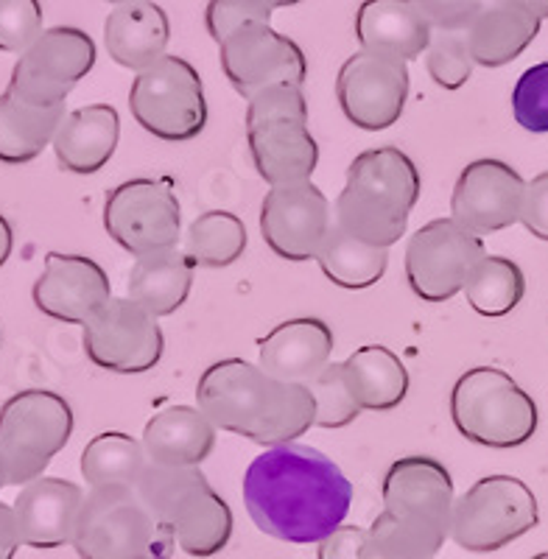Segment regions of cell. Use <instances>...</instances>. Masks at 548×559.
Here are the masks:
<instances>
[{
    "instance_id": "obj_1",
    "label": "cell",
    "mask_w": 548,
    "mask_h": 559,
    "mask_svg": "<svg viewBox=\"0 0 548 559\" xmlns=\"http://www.w3.org/2000/svg\"><path fill=\"white\" fill-rule=\"evenodd\" d=\"M243 503L274 540L311 546L345 526L353 484L333 459L308 445L266 448L243 476Z\"/></svg>"
},
{
    "instance_id": "obj_2",
    "label": "cell",
    "mask_w": 548,
    "mask_h": 559,
    "mask_svg": "<svg viewBox=\"0 0 548 559\" xmlns=\"http://www.w3.org/2000/svg\"><path fill=\"white\" fill-rule=\"evenodd\" d=\"M196 406L218 431L255 445H291L317 426V403L306 383L277 381L247 358H224L199 378Z\"/></svg>"
},
{
    "instance_id": "obj_3",
    "label": "cell",
    "mask_w": 548,
    "mask_h": 559,
    "mask_svg": "<svg viewBox=\"0 0 548 559\" xmlns=\"http://www.w3.org/2000/svg\"><path fill=\"white\" fill-rule=\"evenodd\" d=\"M420 199L415 159L395 146L361 152L347 168V182L333 202V222L350 236L390 249L406 236Z\"/></svg>"
},
{
    "instance_id": "obj_4",
    "label": "cell",
    "mask_w": 548,
    "mask_h": 559,
    "mask_svg": "<svg viewBox=\"0 0 548 559\" xmlns=\"http://www.w3.org/2000/svg\"><path fill=\"white\" fill-rule=\"evenodd\" d=\"M451 419L473 445L512 451L535 437L540 414L532 394L504 369L473 367L453 383Z\"/></svg>"
},
{
    "instance_id": "obj_5",
    "label": "cell",
    "mask_w": 548,
    "mask_h": 559,
    "mask_svg": "<svg viewBox=\"0 0 548 559\" xmlns=\"http://www.w3.org/2000/svg\"><path fill=\"white\" fill-rule=\"evenodd\" d=\"M171 534L154 523L134 487H98L84 496L73 548L82 559H171Z\"/></svg>"
},
{
    "instance_id": "obj_6",
    "label": "cell",
    "mask_w": 548,
    "mask_h": 559,
    "mask_svg": "<svg viewBox=\"0 0 548 559\" xmlns=\"http://www.w3.org/2000/svg\"><path fill=\"white\" fill-rule=\"evenodd\" d=\"M73 408L62 394L26 389L0 408V459L9 487H26L48 471L51 459L71 442Z\"/></svg>"
},
{
    "instance_id": "obj_7",
    "label": "cell",
    "mask_w": 548,
    "mask_h": 559,
    "mask_svg": "<svg viewBox=\"0 0 548 559\" xmlns=\"http://www.w3.org/2000/svg\"><path fill=\"white\" fill-rule=\"evenodd\" d=\"M540 523L537 498L521 478L485 476L456 498L448 537L470 554H492Z\"/></svg>"
},
{
    "instance_id": "obj_8",
    "label": "cell",
    "mask_w": 548,
    "mask_h": 559,
    "mask_svg": "<svg viewBox=\"0 0 548 559\" xmlns=\"http://www.w3.org/2000/svg\"><path fill=\"white\" fill-rule=\"evenodd\" d=\"M129 109L152 138L166 143H188L199 138L211 118L199 70L188 59L171 53L134 73Z\"/></svg>"
},
{
    "instance_id": "obj_9",
    "label": "cell",
    "mask_w": 548,
    "mask_h": 559,
    "mask_svg": "<svg viewBox=\"0 0 548 559\" xmlns=\"http://www.w3.org/2000/svg\"><path fill=\"white\" fill-rule=\"evenodd\" d=\"M107 236L132 258L182 243V207L171 179H129L107 193Z\"/></svg>"
},
{
    "instance_id": "obj_10",
    "label": "cell",
    "mask_w": 548,
    "mask_h": 559,
    "mask_svg": "<svg viewBox=\"0 0 548 559\" xmlns=\"http://www.w3.org/2000/svg\"><path fill=\"white\" fill-rule=\"evenodd\" d=\"M96 68V43L76 26L45 28L20 53L9 79V93L32 107H59L76 84Z\"/></svg>"
},
{
    "instance_id": "obj_11",
    "label": "cell",
    "mask_w": 548,
    "mask_h": 559,
    "mask_svg": "<svg viewBox=\"0 0 548 559\" xmlns=\"http://www.w3.org/2000/svg\"><path fill=\"white\" fill-rule=\"evenodd\" d=\"M481 236L456 218H433L406 243V280L422 302H448L465 292L473 266L485 258Z\"/></svg>"
},
{
    "instance_id": "obj_12",
    "label": "cell",
    "mask_w": 548,
    "mask_h": 559,
    "mask_svg": "<svg viewBox=\"0 0 548 559\" xmlns=\"http://www.w3.org/2000/svg\"><path fill=\"white\" fill-rule=\"evenodd\" d=\"M84 353L98 369L141 376L159 364L166 336L154 313L129 297H112L84 324Z\"/></svg>"
},
{
    "instance_id": "obj_13",
    "label": "cell",
    "mask_w": 548,
    "mask_h": 559,
    "mask_svg": "<svg viewBox=\"0 0 548 559\" xmlns=\"http://www.w3.org/2000/svg\"><path fill=\"white\" fill-rule=\"evenodd\" d=\"M408 62L358 51L338 68L336 98L347 121L364 132H383L401 121L408 102Z\"/></svg>"
},
{
    "instance_id": "obj_14",
    "label": "cell",
    "mask_w": 548,
    "mask_h": 559,
    "mask_svg": "<svg viewBox=\"0 0 548 559\" xmlns=\"http://www.w3.org/2000/svg\"><path fill=\"white\" fill-rule=\"evenodd\" d=\"M218 48L224 76L247 102L274 84H302L308 76L306 51L291 37L274 32L272 23H252Z\"/></svg>"
},
{
    "instance_id": "obj_15",
    "label": "cell",
    "mask_w": 548,
    "mask_h": 559,
    "mask_svg": "<svg viewBox=\"0 0 548 559\" xmlns=\"http://www.w3.org/2000/svg\"><path fill=\"white\" fill-rule=\"evenodd\" d=\"M333 227V207L313 182L272 188L261 204V236L277 258L317 261Z\"/></svg>"
},
{
    "instance_id": "obj_16",
    "label": "cell",
    "mask_w": 548,
    "mask_h": 559,
    "mask_svg": "<svg viewBox=\"0 0 548 559\" xmlns=\"http://www.w3.org/2000/svg\"><path fill=\"white\" fill-rule=\"evenodd\" d=\"M526 179L504 159H473L451 193V218L476 236H492L521 224Z\"/></svg>"
},
{
    "instance_id": "obj_17",
    "label": "cell",
    "mask_w": 548,
    "mask_h": 559,
    "mask_svg": "<svg viewBox=\"0 0 548 559\" xmlns=\"http://www.w3.org/2000/svg\"><path fill=\"white\" fill-rule=\"evenodd\" d=\"M112 299L109 277L93 258L48 252L34 283V306L64 324H87Z\"/></svg>"
},
{
    "instance_id": "obj_18",
    "label": "cell",
    "mask_w": 548,
    "mask_h": 559,
    "mask_svg": "<svg viewBox=\"0 0 548 559\" xmlns=\"http://www.w3.org/2000/svg\"><path fill=\"white\" fill-rule=\"evenodd\" d=\"M82 507L84 489L79 484L53 476L34 478L12 503L20 543L39 551L73 546Z\"/></svg>"
},
{
    "instance_id": "obj_19",
    "label": "cell",
    "mask_w": 548,
    "mask_h": 559,
    "mask_svg": "<svg viewBox=\"0 0 548 559\" xmlns=\"http://www.w3.org/2000/svg\"><path fill=\"white\" fill-rule=\"evenodd\" d=\"M247 143L255 171L269 188L311 182L319 146L308 118H263L247 123Z\"/></svg>"
},
{
    "instance_id": "obj_20",
    "label": "cell",
    "mask_w": 548,
    "mask_h": 559,
    "mask_svg": "<svg viewBox=\"0 0 548 559\" xmlns=\"http://www.w3.org/2000/svg\"><path fill=\"white\" fill-rule=\"evenodd\" d=\"M383 509L392 515L451 526L456 503L453 478L445 464L431 456H403L390 464L381 487Z\"/></svg>"
},
{
    "instance_id": "obj_21",
    "label": "cell",
    "mask_w": 548,
    "mask_h": 559,
    "mask_svg": "<svg viewBox=\"0 0 548 559\" xmlns=\"http://www.w3.org/2000/svg\"><path fill=\"white\" fill-rule=\"evenodd\" d=\"M333 331L313 317L288 319L258 342V364L286 383H311L331 364Z\"/></svg>"
},
{
    "instance_id": "obj_22",
    "label": "cell",
    "mask_w": 548,
    "mask_h": 559,
    "mask_svg": "<svg viewBox=\"0 0 548 559\" xmlns=\"http://www.w3.org/2000/svg\"><path fill=\"white\" fill-rule=\"evenodd\" d=\"M433 37L431 23L415 0H364L356 14V39L361 51L415 62Z\"/></svg>"
},
{
    "instance_id": "obj_23",
    "label": "cell",
    "mask_w": 548,
    "mask_h": 559,
    "mask_svg": "<svg viewBox=\"0 0 548 559\" xmlns=\"http://www.w3.org/2000/svg\"><path fill=\"white\" fill-rule=\"evenodd\" d=\"M540 26L543 17L529 0H487L465 34L476 64L504 68L535 43Z\"/></svg>"
},
{
    "instance_id": "obj_24",
    "label": "cell",
    "mask_w": 548,
    "mask_h": 559,
    "mask_svg": "<svg viewBox=\"0 0 548 559\" xmlns=\"http://www.w3.org/2000/svg\"><path fill=\"white\" fill-rule=\"evenodd\" d=\"M168 43H171V20L166 9L154 0L118 3L107 14L104 48L109 59L121 68L134 70V73L152 68L168 53Z\"/></svg>"
},
{
    "instance_id": "obj_25",
    "label": "cell",
    "mask_w": 548,
    "mask_h": 559,
    "mask_svg": "<svg viewBox=\"0 0 548 559\" xmlns=\"http://www.w3.org/2000/svg\"><path fill=\"white\" fill-rule=\"evenodd\" d=\"M121 140V115L112 104H90L64 115L53 138V154L64 171L90 177L116 157Z\"/></svg>"
},
{
    "instance_id": "obj_26",
    "label": "cell",
    "mask_w": 548,
    "mask_h": 559,
    "mask_svg": "<svg viewBox=\"0 0 548 559\" xmlns=\"http://www.w3.org/2000/svg\"><path fill=\"white\" fill-rule=\"evenodd\" d=\"M216 433L199 406L159 408L143 428V451L148 462L168 467H199L216 451Z\"/></svg>"
},
{
    "instance_id": "obj_27",
    "label": "cell",
    "mask_w": 548,
    "mask_h": 559,
    "mask_svg": "<svg viewBox=\"0 0 548 559\" xmlns=\"http://www.w3.org/2000/svg\"><path fill=\"white\" fill-rule=\"evenodd\" d=\"M193 272L196 266L182 247L143 254L129 272L127 297L157 319L171 317L191 297Z\"/></svg>"
},
{
    "instance_id": "obj_28",
    "label": "cell",
    "mask_w": 548,
    "mask_h": 559,
    "mask_svg": "<svg viewBox=\"0 0 548 559\" xmlns=\"http://www.w3.org/2000/svg\"><path fill=\"white\" fill-rule=\"evenodd\" d=\"M168 526H171L177 548H182L188 557L204 559L227 548L236 521H233L230 503L224 501L211 484H204L179 503Z\"/></svg>"
},
{
    "instance_id": "obj_29",
    "label": "cell",
    "mask_w": 548,
    "mask_h": 559,
    "mask_svg": "<svg viewBox=\"0 0 548 559\" xmlns=\"http://www.w3.org/2000/svg\"><path fill=\"white\" fill-rule=\"evenodd\" d=\"M64 104L59 107H32L14 93L0 96V163L26 166L51 146L64 121Z\"/></svg>"
},
{
    "instance_id": "obj_30",
    "label": "cell",
    "mask_w": 548,
    "mask_h": 559,
    "mask_svg": "<svg viewBox=\"0 0 548 559\" xmlns=\"http://www.w3.org/2000/svg\"><path fill=\"white\" fill-rule=\"evenodd\" d=\"M364 412H392L408 394V369L390 347L367 344L345 361Z\"/></svg>"
},
{
    "instance_id": "obj_31",
    "label": "cell",
    "mask_w": 548,
    "mask_h": 559,
    "mask_svg": "<svg viewBox=\"0 0 548 559\" xmlns=\"http://www.w3.org/2000/svg\"><path fill=\"white\" fill-rule=\"evenodd\" d=\"M317 263L336 288L345 292H364L372 288L390 266V249L372 247L361 238L350 236L347 229L333 222L325 243L319 249Z\"/></svg>"
},
{
    "instance_id": "obj_32",
    "label": "cell",
    "mask_w": 548,
    "mask_h": 559,
    "mask_svg": "<svg viewBox=\"0 0 548 559\" xmlns=\"http://www.w3.org/2000/svg\"><path fill=\"white\" fill-rule=\"evenodd\" d=\"M148 456L141 439L121 431L98 433L82 451V476L90 489L134 487L146 471Z\"/></svg>"
},
{
    "instance_id": "obj_33",
    "label": "cell",
    "mask_w": 548,
    "mask_h": 559,
    "mask_svg": "<svg viewBox=\"0 0 548 559\" xmlns=\"http://www.w3.org/2000/svg\"><path fill=\"white\" fill-rule=\"evenodd\" d=\"M467 306L487 319H501L515 311L526 294V274L512 258L504 254H485L473 266L465 283Z\"/></svg>"
},
{
    "instance_id": "obj_34",
    "label": "cell",
    "mask_w": 548,
    "mask_h": 559,
    "mask_svg": "<svg viewBox=\"0 0 548 559\" xmlns=\"http://www.w3.org/2000/svg\"><path fill=\"white\" fill-rule=\"evenodd\" d=\"M247 227L236 213L207 210L182 233V249L196 269H227L247 252Z\"/></svg>"
},
{
    "instance_id": "obj_35",
    "label": "cell",
    "mask_w": 548,
    "mask_h": 559,
    "mask_svg": "<svg viewBox=\"0 0 548 559\" xmlns=\"http://www.w3.org/2000/svg\"><path fill=\"white\" fill-rule=\"evenodd\" d=\"M367 532H370L372 548L381 559H433L451 540L445 523L401 518L386 509L372 521Z\"/></svg>"
},
{
    "instance_id": "obj_36",
    "label": "cell",
    "mask_w": 548,
    "mask_h": 559,
    "mask_svg": "<svg viewBox=\"0 0 548 559\" xmlns=\"http://www.w3.org/2000/svg\"><path fill=\"white\" fill-rule=\"evenodd\" d=\"M204 484L211 481L202 473V467H168V464L148 462L143 476L134 484V492L143 501V507L148 509V515L154 518V523L166 534H171L168 523H171V515L177 512V507L191 492L204 487Z\"/></svg>"
},
{
    "instance_id": "obj_37",
    "label": "cell",
    "mask_w": 548,
    "mask_h": 559,
    "mask_svg": "<svg viewBox=\"0 0 548 559\" xmlns=\"http://www.w3.org/2000/svg\"><path fill=\"white\" fill-rule=\"evenodd\" d=\"M306 386L311 389L313 403H317V428L336 431V428H345L350 423H356L358 414L364 412L356 397V389L350 383V376H347L345 361H331Z\"/></svg>"
},
{
    "instance_id": "obj_38",
    "label": "cell",
    "mask_w": 548,
    "mask_h": 559,
    "mask_svg": "<svg viewBox=\"0 0 548 559\" xmlns=\"http://www.w3.org/2000/svg\"><path fill=\"white\" fill-rule=\"evenodd\" d=\"M422 59H426L428 76L442 90L465 87L476 68L465 32H433Z\"/></svg>"
},
{
    "instance_id": "obj_39",
    "label": "cell",
    "mask_w": 548,
    "mask_h": 559,
    "mask_svg": "<svg viewBox=\"0 0 548 559\" xmlns=\"http://www.w3.org/2000/svg\"><path fill=\"white\" fill-rule=\"evenodd\" d=\"M512 115L526 132H548V62L523 70L512 90Z\"/></svg>"
},
{
    "instance_id": "obj_40",
    "label": "cell",
    "mask_w": 548,
    "mask_h": 559,
    "mask_svg": "<svg viewBox=\"0 0 548 559\" xmlns=\"http://www.w3.org/2000/svg\"><path fill=\"white\" fill-rule=\"evenodd\" d=\"M43 32L39 0H0V51L23 53Z\"/></svg>"
},
{
    "instance_id": "obj_41",
    "label": "cell",
    "mask_w": 548,
    "mask_h": 559,
    "mask_svg": "<svg viewBox=\"0 0 548 559\" xmlns=\"http://www.w3.org/2000/svg\"><path fill=\"white\" fill-rule=\"evenodd\" d=\"M274 9L263 0H211L204 9V26L218 45L252 23H272Z\"/></svg>"
},
{
    "instance_id": "obj_42",
    "label": "cell",
    "mask_w": 548,
    "mask_h": 559,
    "mask_svg": "<svg viewBox=\"0 0 548 559\" xmlns=\"http://www.w3.org/2000/svg\"><path fill=\"white\" fill-rule=\"evenodd\" d=\"M263 118H308V98L302 84H274L247 102V123Z\"/></svg>"
},
{
    "instance_id": "obj_43",
    "label": "cell",
    "mask_w": 548,
    "mask_h": 559,
    "mask_svg": "<svg viewBox=\"0 0 548 559\" xmlns=\"http://www.w3.org/2000/svg\"><path fill=\"white\" fill-rule=\"evenodd\" d=\"M433 32H465L487 0H415Z\"/></svg>"
},
{
    "instance_id": "obj_44",
    "label": "cell",
    "mask_w": 548,
    "mask_h": 559,
    "mask_svg": "<svg viewBox=\"0 0 548 559\" xmlns=\"http://www.w3.org/2000/svg\"><path fill=\"white\" fill-rule=\"evenodd\" d=\"M317 559H381L372 548L370 532L358 526H338L319 543Z\"/></svg>"
},
{
    "instance_id": "obj_45",
    "label": "cell",
    "mask_w": 548,
    "mask_h": 559,
    "mask_svg": "<svg viewBox=\"0 0 548 559\" xmlns=\"http://www.w3.org/2000/svg\"><path fill=\"white\" fill-rule=\"evenodd\" d=\"M521 224L532 236L548 241V171L537 174L526 182V197H523Z\"/></svg>"
},
{
    "instance_id": "obj_46",
    "label": "cell",
    "mask_w": 548,
    "mask_h": 559,
    "mask_svg": "<svg viewBox=\"0 0 548 559\" xmlns=\"http://www.w3.org/2000/svg\"><path fill=\"white\" fill-rule=\"evenodd\" d=\"M20 543L17 532V518H14V509L9 503H0V559H14Z\"/></svg>"
},
{
    "instance_id": "obj_47",
    "label": "cell",
    "mask_w": 548,
    "mask_h": 559,
    "mask_svg": "<svg viewBox=\"0 0 548 559\" xmlns=\"http://www.w3.org/2000/svg\"><path fill=\"white\" fill-rule=\"evenodd\" d=\"M12 247H14L12 224H9L7 218L0 216V269H3V263L9 261V254H12Z\"/></svg>"
},
{
    "instance_id": "obj_48",
    "label": "cell",
    "mask_w": 548,
    "mask_h": 559,
    "mask_svg": "<svg viewBox=\"0 0 548 559\" xmlns=\"http://www.w3.org/2000/svg\"><path fill=\"white\" fill-rule=\"evenodd\" d=\"M263 3H266V7H272L274 12H277V9H288V7H297V3H302V0H263Z\"/></svg>"
},
{
    "instance_id": "obj_49",
    "label": "cell",
    "mask_w": 548,
    "mask_h": 559,
    "mask_svg": "<svg viewBox=\"0 0 548 559\" xmlns=\"http://www.w3.org/2000/svg\"><path fill=\"white\" fill-rule=\"evenodd\" d=\"M532 7H535V12L540 14L543 20H548V0H529Z\"/></svg>"
},
{
    "instance_id": "obj_50",
    "label": "cell",
    "mask_w": 548,
    "mask_h": 559,
    "mask_svg": "<svg viewBox=\"0 0 548 559\" xmlns=\"http://www.w3.org/2000/svg\"><path fill=\"white\" fill-rule=\"evenodd\" d=\"M9 487V476H7V464H3V459H0V489Z\"/></svg>"
},
{
    "instance_id": "obj_51",
    "label": "cell",
    "mask_w": 548,
    "mask_h": 559,
    "mask_svg": "<svg viewBox=\"0 0 548 559\" xmlns=\"http://www.w3.org/2000/svg\"><path fill=\"white\" fill-rule=\"evenodd\" d=\"M107 3H112V7H118V3H129V0H107Z\"/></svg>"
},
{
    "instance_id": "obj_52",
    "label": "cell",
    "mask_w": 548,
    "mask_h": 559,
    "mask_svg": "<svg viewBox=\"0 0 548 559\" xmlns=\"http://www.w3.org/2000/svg\"><path fill=\"white\" fill-rule=\"evenodd\" d=\"M532 559H548V551L546 554H537V557H532Z\"/></svg>"
}]
</instances>
